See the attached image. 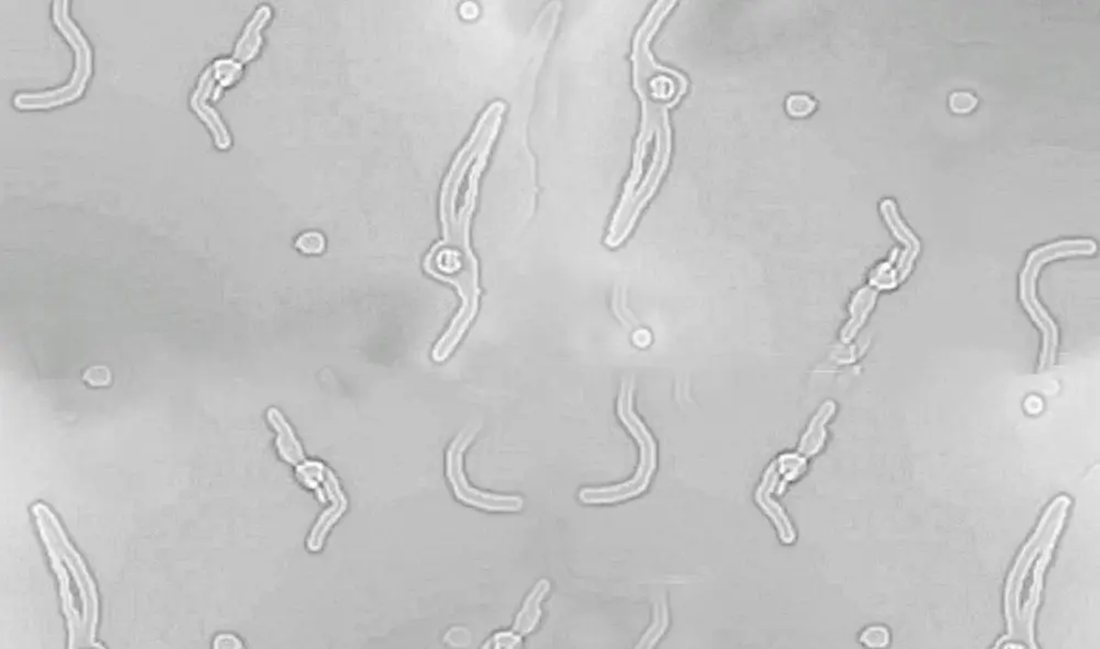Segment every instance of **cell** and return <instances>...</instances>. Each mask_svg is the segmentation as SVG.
I'll use <instances>...</instances> for the list:
<instances>
[{
  "label": "cell",
  "instance_id": "26",
  "mask_svg": "<svg viewBox=\"0 0 1100 649\" xmlns=\"http://www.w3.org/2000/svg\"><path fill=\"white\" fill-rule=\"evenodd\" d=\"M479 14V7L475 3H465L460 8V14L466 20L477 19Z\"/></svg>",
  "mask_w": 1100,
  "mask_h": 649
},
{
  "label": "cell",
  "instance_id": "16",
  "mask_svg": "<svg viewBox=\"0 0 1100 649\" xmlns=\"http://www.w3.org/2000/svg\"><path fill=\"white\" fill-rule=\"evenodd\" d=\"M207 69L214 87L212 102H217L223 92L235 85L243 73V64L235 58L216 59Z\"/></svg>",
  "mask_w": 1100,
  "mask_h": 649
},
{
  "label": "cell",
  "instance_id": "14",
  "mask_svg": "<svg viewBox=\"0 0 1100 649\" xmlns=\"http://www.w3.org/2000/svg\"><path fill=\"white\" fill-rule=\"evenodd\" d=\"M778 478L777 497H783L790 484L797 482L809 468V459L798 452L778 454L773 461Z\"/></svg>",
  "mask_w": 1100,
  "mask_h": 649
},
{
  "label": "cell",
  "instance_id": "5",
  "mask_svg": "<svg viewBox=\"0 0 1100 649\" xmlns=\"http://www.w3.org/2000/svg\"><path fill=\"white\" fill-rule=\"evenodd\" d=\"M54 27L66 39L74 53V69L69 81L63 87L50 91L19 93L13 99L18 111H49L79 101L86 94L94 72V56L91 43L69 13V2H54L52 6Z\"/></svg>",
  "mask_w": 1100,
  "mask_h": 649
},
{
  "label": "cell",
  "instance_id": "25",
  "mask_svg": "<svg viewBox=\"0 0 1100 649\" xmlns=\"http://www.w3.org/2000/svg\"><path fill=\"white\" fill-rule=\"evenodd\" d=\"M447 641L451 642L452 645L465 646L470 642V634L466 628L455 627L448 632Z\"/></svg>",
  "mask_w": 1100,
  "mask_h": 649
},
{
  "label": "cell",
  "instance_id": "20",
  "mask_svg": "<svg viewBox=\"0 0 1100 649\" xmlns=\"http://www.w3.org/2000/svg\"><path fill=\"white\" fill-rule=\"evenodd\" d=\"M523 638L514 631H497L494 635L487 638L485 645L482 648L490 649H515L522 647Z\"/></svg>",
  "mask_w": 1100,
  "mask_h": 649
},
{
  "label": "cell",
  "instance_id": "17",
  "mask_svg": "<svg viewBox=\"0 0 1100 649\" xmlns=\"http://www.w3.org/2000/svg\"><path fill=\"white\" fill-rule=\"evenodd\" d=\"M899 249L890 254L887 261L879 263L876 266L868 276V286L877 291H890L898 287L900 283L899 273L897 270V261L899 258Z\"/></svg>",
  "mask_w": 1100,
  "mask_h": 649
},
{
  "label": "cell",
  "instance_id": "15",
  "mask_svg": "<svg viewBox=\"0 0 1100 649\" xmlns=\"http://www.w3.org/2000/svg\"><path fill=\"white\" fill-rule=\"evenodd\" d=\"M669 626L670 613L665 592L657 591L653 597V617H651L650 626L647 627L636 648H654L668 631Z\"/></svg>",
  "mask_w": 1100,
  "mask_h": 649
},
{
  "label": "cell",
  "instance_id": "23",
  "mask_svg": "<svg viewBox=\"0 0 1100 649\" xmlns=\"http://www.w3.org/2000/svg\"><path fill=\"white\" fill-rule=\"evenodd\" d=\"M83 380L92 388H106L112 382V373L107 367L94 366L84 373Z\"/></svg>",
  "mask_w": 1100,
  "mask_h": 649
},
{
  "label": "cell",
  "instance_id": "11",
  "mask_svg": "<svg viewBox=\"0 0 1100 649\" xmlns=\"http://www.w3.org/2000/svg\"><path fill=\"white\" fill-rule=\"evenodd\" d=\"M267 419L277 434L276 447L278 457L295 468L305 461L306 454L304 452L302 443L280 409L277 407L268 408Z\"/></svg>",
  "mask_w": 1100,
  "mask_h": 649
},
{
  "label": "cell",
  "instance_id": "13",
  "mask_svg": "<svg viewBox=\"0 0 1100 649\" xmlns=\"http://www.w3.org/2000/svg\"><path fill=\"white\" fill-rule=\"evenodd\" d=\"M270 18V9L262 7L259 9L255 17L247 24L245 32L239 39L233 58L239 62L245 64L255 59L262 46V38L260 32L268 19Z\"/></svg>",
  "mask_w": 1100,
  "mask_h": 649
},
{
  "label": "cell",
  "instance_id": "10",
  "mask_svg": "<svg viewBox=\"0 0 1100 649\" xmlns=\"http://www.w3.org/2000/svg\"><path fill=\"white\" fill-rule=\"evenodd\" d=\"M551 591V583L549 579H540L531 589L522 603L520 611L517 612L513 622L512 630L519 634L522 637L531 635L537 630L544 616L542 611V603L546 600L547 596Z\"/></svg>",
  "mask_w": 1100,
  "mask_h": 649
},
{
  "label": "cell",
  "instance_id": "2",
  "mask_svg": "<svg viewBox=\"0 0 1100 649\" xmlns=\"http://www.w3.org/2000/svg\"><path fill=\"white\" fill-rule=\"evenodd\" d=\"M1069 507L1071 498L1067 496L1054 498L1045 508L1032 537L1015 558L1005 587L1007 634L998 641L996 647L1003 643L1014 642L1023 643L1024 647L1037 648L1034 626L1041 603L1044 575L1052 561Z\"/></svg>",
  "mask_w": 1100,
  "mask_h": 649
},
{
  "label": "cell",
  "instance_id": "24",
  "mask_svg": "<svg viewBox=\"0 0 1100 649\" xmlns=\"http://www.w3.org/2000/svg\"><path fill=\"white\" fill-rule=\"evenodd\" d=\"M214 648H243V644L241 638L233 635V634L222 633L219 634L214 640Z\"/></svg>",
  "mask_w": 1100,
  "mask_h": 649
},
{
  "label": "cell",
  "instance_id": "22",
  "mask_svg": "<svg viewBox=\"0 0 1100 649\" xmlns=\"http://www.w3.org/2000/svg\"><path fill=\"white\" fill-rule=\"evenodd\" d=\"M978 104L977 98L968 92H958L950 95V108L955 114H964L974 111Z\"/></svg>",
  "mask_w": 1100,
  "mask_h": 649
},
{
  "label": "cell",
  "instance_id": "1",
  "mask_svg": "<svg viewBox=\"0 0 1100 649\" xmlns=\"http://www.w3.org/2000/svg\"><path fill=\"white\" fill-rule=\"evenodd\" d=\"M32 514L59 583L68 648H104L96 641L101 603L91 571L48 504L34 503Z\"/></svg>",
  "mask_w": 1100,
  "mask_h": 649
},
{
  "label": "cell",
  "instance_id": "8",
  "mask_svg": "<svg viewBox=\"0 0 1100 649\" xmlns=\"http://www.w3.org/2000/svg\"><path fill=\"white\" fill-rule=\"evenodd\" d=\"M880 213H882L884 221L888 224L890 231L894 236L904 244L905 251L899 254L897 261V270L899 273L900 283L908 278L913 271L915 259L918 258L921 251V243L915 234L901 219L897 206L892 199H885L880 204Z\"/></svg>",
  "mask_w": 1100,
  "mask_h": 649
},
{
  "label": "cell",
  "instance_id": "27",
  "mask_svg": "<svg viewBox=\"0 0 1100 649\" xmlns=\"http://www.w3.org/2000/svg\"><path fill=\"white\" fill-rule=\"evenodd\" d=\"M633 342L636 344V346H639V347L644 348V347L649 346V344L651 343V336H650V332H647L646 329H640V331H637L634 334Z\"/></svg>",
  "mask_w": 1100,
  "mask_h": 649
},
{
  "label": "cell",
  "instance_id": "12",
  "mask_svg": "<svg viewBox=\"0 0 1100 649\" xmlns=\"http://www.w3.org/2000/svg\"><path fill=\"white\" fill-rule=\"evenodd\" d=\"M878 291L872 287H863L854 294L849 304V319L841 329L840 338L843 343H850L858 336L864 327L870 313L877 303Z\"/></svg>",
  "mask_w": 1100,
  "mask_h": 649
},
{
  "label": "cell",
  "instance_id": "4",
  "mask_svg": "<svg viewBox=\"0 0 1100 649\" xmlns=\"http://www.w3.org/2000/svg\"><path fill=\"white\" fill-rule=\"evenodd\" d=\"M1097 251L1096 243L1089 239H1071L1045 244L1030 252L1019 279V297L1024 311L1042 333V348L1039 371L1049 370L1057 359L1059 331L1053 319L1045 311L1037 297V279L1041 269L1053 260L1092 256Z\"/></svg>",
  "mask_w": 1100,
  "mask_h": 649
},
{
  "label": "cell",
  "instance_id": "7",
  "mask_svg": "<svg viewBox=\"0 0 1100 649\" xmlns=\"http://www.w3.org/2000/svg\"><path fill=\"white\" fill-rule=\"evenodd\" d=\"M295 477L304 488L316 494L318 501L328 506L318 517L307 538L308 551L318 553L325 545L332 528L347 512L350 503L336 474L322 462L305 459L295 467Z\"/></svg>",
  "mask_w": 1100,
  "mask_h": 649
},
{
  "label": "cell",
  "instance_id": "3",
  "mask_svg": "<svg viewBox=\"0 0 1100 649\" xmlns=\"http://www.w3.org/2000/svg\"><path fill=\"white\" fill-rule=\"evenodd\" d=\"M616 408L621 423L639 447L640 462L633 477L629 480L612 486L580 489L578 500L585 506H614L643 496L649 490L659 468V447L656 439L634 409L633 380L622 384Z\"/></svg>",
  "mask_w": 1100,
  "mask_h": 649
},
{
  "label": "cell",
  "instance_id": "18",
  "mask_svg": "<svg viewBox=\"0 0 1100 649\" xmlns=\"http://www.w3.org/2000/svg\"><path fill=\"white\" fill-rule=\"evenodd\" d=\"M860 644L868 648L887 647L890 643V632L887 627L876 624L865 628L859 636Z\"/></svg>",
  "mask_w": 1100,
  "mask_h": 649
},
{
  "label": "cell",
  "instance_id": "9",
  "mask_svg": "<svg viewBox=\"0 0 1100 649\" xmlns=\"http://www.w3.org/2000/svg\"><path fill=\"white\" fill-rule=\"evenodd\" d=\"M836 408L838 407H836L835 402L828 399L811 417L799 439L797 452L800 454L811 459L819 456L823 452L829 438L828 425L835 416Z\"/></svg>",
  "mask_w": 1100,
  "mask_h": 649
},
{
  "label": "cell",
  "instance_id": "21",
  "mask_svg": "<svg viewBox=\"0 0 1100 649\" xmlns=\"http://www.w3.org/2000/svg\"><path fill=\"white\" fill-rule=\"evenodd\" d=\"M816 104L806 95H793L787 99V112L795 118H804L814 112Z\"/></svg>",
  "mask_w": 1100,
  "mask_h": 649
},
{
  "label": "cell",
  "instance_id": "6",
  "mask_svg": "<svg viewBox=\"0 0 1100 649\" xmlns=\"http://www.w3.org/2000/svg\"><path fill=\"white\" fill-rule=\"evenodd\" d=\"M469 427L458 434L446 452V478L457 501L476 510L489 513H517L525 506L524 498L514 494H501L480 490L472 484L465 472V453L477 433Z\"/></svg>",
  "mask_w": 1100,
  "mask_h": 649
},
{
  "label": "cell",
  "instance_id": "19",
  "mask_svg": "<svg viewBox=\"0 0 1100 649\" xmlns=\"http://www.w3.org/2000/svg\"><path fill=\"white\" fill-rule=\"evenodd\" d=\"M295 247L298 251L307 256H317L325 251V237L318 232L304 233L296 239Z\"/></svg>",
  "mask_w": 1100,
  "mask_h": 649
}]
</instances>
